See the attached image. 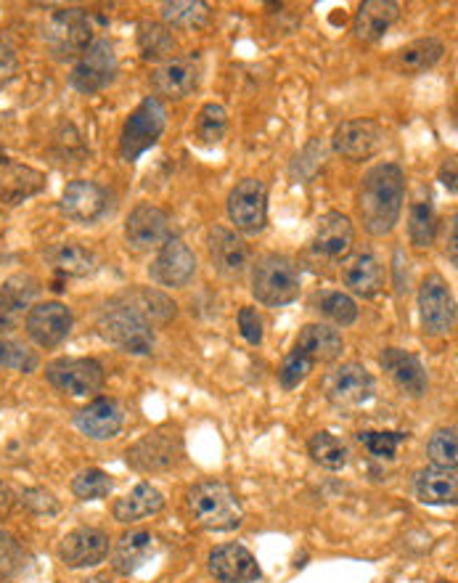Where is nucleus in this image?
Here are the masks:
<instances>
[{"label":"nucleus","mask_w":458,"mask_h":583,"mask_svg":"<svg viewBox=\"0 0 458 583\" xmlns=\"http://www.w3.org/2000/svg\"><path fill=\"white\" fill-rule=\"evenodd\" d=\"M406 202V176L395 162H384L363 176L358 191V212L371 236H387L401 223Z\"/></svg>","instance_id":"nucleus-1"},{"label":"nucleus","mask_w":458,"mask_h":583,"mask_svg":"<svg viewBox=\"0 0 458 583\" xmlns=\"http://www.w3.org/2000/svg\"><path fill=\"white\" fill-rule=\"evenodd\" d=\"M185 507H189L191 520L204 530H236L244 522V509L234 488L217 480L196 483L185 494Z\"/></svg>","instance_id":"nucleus-2"},{"label":"nucleus","mask_w":458,"mask_h":583,"mask_svg":"<svg viewBox=\"0 0 458 583\" xmlns=\"http://www.w3.org/2000/svg\"><path fill=\"white\" fill-rule=\"evenodd\" d=\"M302 278L291 257L287 255H265L257 261L252 271V295L257 303L268 308H281V305L295 303L300 297Z\"/></svg>","instance_id":"nucleus-3"},{"label":"nucleus","mask_w":458,"mask_h":583,"mask_svg":"<svg viewBox=\"0 0 458 583\" xmlns=\"http://www.w3.org/2000/svg\"><path fill=\"white\" fill-rule=\"evenodd\" d=\"M98 331L106 342L125 350L130 356H151L155 353V327L141 314L128 308L125 303L106 305V310L98 318Z\"/></svg>","instance_id":"nucleus-4"},{"label":"nucleus","mask_w":458,"mask_h":583,"mask_svg":"<svg viewBox=\"0 0 458 583\" xmlns=\"http://www.w3.org/2000/svg\"><path fill=\"white\" fill-rule=\"evenodd\" d=\"M164 128H168V112L164 104L157 96L143 98L136 109L130 112V117L125 119L123 136H119V157L125 162H138L146 151L155 149L162 138Z\"/></svg>","instance_id":"nucleus-5"},{"label":"nucleus","mask_w":458,"mask_h":583,"mask_svg":"<svg viewBox=\"0 0 458 583\" xmlns=\"http://www.w3.org/2000/svg\"><path fill=\"white\" fill-rule=\"evenodd\" d=\"M43 40L56 62L79 59L93 43L90 17L83 9H58L43 26Z\"/></svg>","instance_id":"nucleus-6"},{"label":"nucleus","mask_w":458,"mask_h":583,"mask_svg":"<svg viewBox=\"0 0 458 583\" xmlns=\"http://www.w3.org/2000/svg\"><path fill=\"white\" fill-rule=\"evenodd\" d=\"M125 459L136 473L155 475L168 473V469L178 467L183 459V435L178 427H157L151 433H146L141 441H136L125 454Z\"/></svg>","instance_id":"nucleus-7"},{"label":"nucleus","mask_w":458,"mask_h":583,"mask_svg":"<svg viewBox=\"0 0 458 583\" xmlns=\"http://www.w3.org/2000/svg\"><path fill=\"white\" fill-rule=\"evenodd\" d=\"M117 77V53L115 45L106 38L93 40L88 51L77 59L75 70L70 75V85L77 93L93 96V93L109 88Z\"/></svg>","instance_id":"nucleus-8"},{"label":"nucleus","mask_w":458,"mask_h":583,"mask_svg":"<svg viewBox=\"0 0 458 583\" xmlns=\"http://www.w3.org/2000/svg\"><path fill=\"white\" fill-rule=\"evenodd\" d=\"M45 380L58 393L85 398L93 393H102L106 374L104 367L96 358H58L45 367Z\"/></svg>","instance_id":"nucleus-9"},{"label":"nucleus","mask_w":458,"mask_h":583,"mask_svg":"<svg viewBox=\"0 0 458 583\" xmlns=\"http://www.w3.org/2000/svg\"><path fill=\"white\" fill-rule=\"evenodd\" d=\"M228 218L242 234H260L268 223V186L244 178L228 194Z\"/></svg>","instance_id":"nucleus-10"},{"label":"nucleus","mask_w":458,"mask_h":583,"mask_svg":"<svg viewBox=\"0 0 458 583\" xmlns=\"http://www.w3.org/2000/svg\"><path fill=\"white\" fill-rule=\"evenodd\" d=\"M419 314L427 335H448L456 324L454 292L443 276H427L419 287Z\"/></svg>","instance_id":"nucleus-11"},{"label":"nucleus","mask_w":458,"mask_h":583,"mask_svg":"<svg viewBox=\"0 0 458 583\" xmlns=\"http://www.w3.org/2000/svg\"><path fill=\"white\" fill-rule=\"evenodd\" d=\"M125 239L136 252H149L162 247L172 239L170 215L157 204H138L125 221Z\"/></svg>","instance_id":"nucleus-12"},{"label":"nucleus","mask_w":458,"mask_h":583,"mask_svg":"<svg viewBox=\"0 0 458 583\" xmlns=\"http://www.w3.org/2000/svg\"><path fill=\"white\" fill-rule=\"evenodd\" d=\"M384 138L382 125L376 119L361 117V119H344L342 125H337L334 138V151L350 162H361V159L374 157L380 151Z\"/></svg>","instance_id":"nucleus-13"},{"label":"nucleus","mask_w":458,"mask_h":583,"mask_svg":"<svg viewBox=\"0 0 458 583\" xmlns=\"http://www.w3.org/2000/svg\"><path fill=\"white\" fill-rule=\"evenodd\" d=\"M149 274L157 284H162V287H185L196 274L194 250H191L183 239L172 236L170 242H164L162 247H159V255L155 257V263H151Z\"/></svg>","instance_id":"nucleus-14"},{"label":"nucleus","mask_w":458,"mask_h":583,"mask_svg":"<svg viewBox=\"0 0 458 583\" xmlns=\"http://www.w3.org/2000/svg\"><path fill=\"white\" fill-rule=\"evenodd\" d=\"M26 335L35 340L40 348H56L72 331V310L64 303H38L32 305L24 318Z\"/></svg>","instance_id":"nucleus-15"},{"label":"nucleus","mask_w":458,"mask_h":583,"mask_svg":"<svg viewBox=\"0 0 458 583\" xmlns=\"http://www.w3.org/2000/svg\"><path fill=\"white\" fill-rule=\"evenodd\" d=\"M111 541L102 528H75L72 533L64 536L62 547H58V556L66 568L83 570L96 568L109 556Z\"/></svg>","instance_id":"nucleus-16"},{"label":"nucleus","mask_w":458,"mask_h":583,"mask_svg":"<svg viewBox=\"0 0 458 583\" xmlns=\"http://www.w3.org/2000/svg\"><path fill=\"white\" fill-rule=\"evenodd\" d=\"M106 210H109V194H106L102 183L77 178V181H70L64 186L62 212L72 223L90 225L98 218H104Z\"/></svg>","instance_id":"nucleus-17"},{"label":"nucleus","mask_w":458,"mask_h":583,"mask_svg":"<svg viewBox=\"0 0 458 583\" xmlns=\"http://www.w3.org/2000/svg\"><path fill=\"white\" fill-rule=\"evenodd\" d=\"M327 395L334 406L358 409L374 395V377L363 363H342L327 382Z\"/></svg>","instance_id":"nucleus-18"},{"label":"nucleus","mask_w":458,"mask_h":583,"mask_svg":"<svg viewBox=\"0 0 458 583\" xmlns=\"http://www.w3.org/2000/svg\"><path fill=\"white\" fill-rule=\"evenodd\" d=\"M207 568L221 583H255L263 579L255 554L242 543H223L212 549Z\"/></svg>","instance_id":"nucleus-19"},{"label":"nucleus","mask_w":458,"mask_h":583,"mask_svg":"<svg viewBox=\"0 0 458 583\" xmlns=\"http://www.w3.org/2000/svg\"><path fill=\"white\" fill-rule=\"evenodd\" d=\"M202 80V66L191 56H172L164 64H159L151 75V88L157 96L164 98H185L199 88Z\"/></svg>","instance_id":"nucleus-20"},{"label":"nucleus","mask_w":458,"mask_h":583,"mask_svg":"<svg viewBox=\"0 0 458 583\" xmlns=\"http://www.w3.org/2000/svg\"><path fill=\"white\" fill-rule=\"evenodd\" d=\"M125 414L117 401L111 398H93L88 406H83L75 414V427L90 441H111L123 430Z\"/></svg>","instance_id":"nucleus-21"},{"label":"nucleus","mask_w":458,"mask_h":583,"mask_svg":"<svg viewBox=\"0 0 458 583\" xmlns=\"http://www.w3.org/2000/svg\"><path fill=\"white\" fill-rule=\"evenodd\" d=\"M38 278L35 276H11L9 282L0 289V331H11L17 329L19 324L24 321L26 314H30L32 300L38 295Z\"/></svg>","instance_id":"nucleus-22"},{"label":"nucleus","mask_w":458,"mask_h":583,"mask_svg":"<svg viewBox=\"0 0 458 583\" xmlns=\"http://www.w3.org/2000/svg\"><path fill=\"white\" fill-rule=\"evenodd\" d=\"M380 363H382V369L387 371L390 380H393L403 393H408L411 398H422L424 393H427V388H429L427 371H424L422 361L414 353H408V350H401V348H387L380 356Z\"/></svg>","instance_id":"nucleus-23"},{"label":"nucleus","mask_w":458,"mask_h":583,"mask_svg":"<svg viewBox=\"0 0 458 583\" xmlns=\"http://www.w3.org/2000/svg\"><path fill=\"white\" fill-rule=\"evenodd\" d=\"M355 231L348 215L342 212H327V215L318 221L313 247L318 255H323L327 261H344V257L353 252Z\"/></svg>","instance_id":"nucleus-24"},{"label":"nucleus","mask_w":458,"mask_h":583,"mask_svg":"<svg viewBox=\"0 0 458 583\" xmlns=\"http://www.w3.org/2000/svg\"><path fill=\"white\" fill-rule=\"evenodd\" d=\"M210 257L212 265H215L223 276L236 278L247 271L249 247L242 236L234 234V231L223 229V225H215V229L210 231Z\"/></svg>","instance_id":"nucleus-25"},{"label":"nucleus","mask_w":458,"mask_h":583,"mask_svg":"<svg viewBox=\"0 0 458 583\" xmlns=\"http://www.w3.org/2000/svg\"><path fill=\"white\" fill-rule=\"evenodd\" d=\"M342 284L358 297H376L384 289L382 263L371 252H358L342 265Z\"/></svg>","instance_id":"nucleus-26"},{"label":"nucleus","mask_w":458,"mask_h":583,"mask_svg":"<svg viewBox=\"0 0 458 583\" xmlns=\"http://www.w3.org/2000/svg\"><path fill=\"white\" fill-rule=\"evenodd\" d=\"M397 17H401V6L393 0H366L355 13V38L363 43H380L390 26L397 22Z\"/></svg>","instance_id":"nucleus-27"},{"label":"nucleus","mask_w":458,"mask_h":583,"mask_svg":"<svg viewBox=\"0 0 458 583\" xmlns=\"http://www.w3.org/2000/svg\"><path fill=\"white\" fill-rule=\"evenodd\" d=\"M414 494L422 504H433V507H454L458 496L456 469H446V467L419 469L414 477Z\"/></svg>","instance_id":"nucleus-28"},{"label":"nucleus","mask_w":458,"mask_h":583,"mask_svg":"<svg viewBox=\"0 0 458 583\" xmlns=\"http://www.w3.org/2000/svg\"><path fill=\"white\" fill-rule=\"evenodd\" d=\"M45 189L43 172L17 162H0V199L6 204H22L24 199L40 194Z\"/></svg>","instance_id":"nucleus-29"},{"label":"nucleus","mask_w":458,"mask_h":583,"mask_svg":"<svg viewBox=\"0 0 458 583\" xmlns=\"http://www.w3.org/2000/svg\"><path fill=\"white\" fill-rule=\"evenodd\" d=\"M164 509V496L162 490L151 483H138L130 494H125L123 499L115 501L111 507V515H115L117 522H138L146 520V517H155Z\"/></svg>","instance_id":"nucleus-30"},{"label":"nucleus","mask_w":458,"mask_h":583,"mask_svg":"<svg viewBox=\"0 0 458 583\" xmlns=\"http://www.w3.org/2000/svg\"><path fill=\"white\" fill-rule=\"evenodd\" d=\"M151 554H155V536L141 528L128 530V533L119 536L115 556H111V568L119 575H132L151 560Z\"/></svg>","instance_id":"nucleus-31"},{"label":"nucleus","mask_w":458,"mask_h":583,"mask_svg":"<svg viewBox=\"0 0 458 583\" xmlns=\"http://www.w3.org/2000/svg\"><path fill=\"white\" fill-rule=\"evenodd\" d=\"M443 53H446L443 40L419 38V40H414V43L403 45L401 51H395L393 70L397 72V75H406V77L422 75V72L433 70V66L440 62Z\"/></svg>","instance_id":"nucleus-32"},{"label":"nucleus","mask_w":458,"mask_h":583,"mask_svg":"<svg viewBox=\"0 0 458 583\" xmlns=\"http://www.w3.org/2000/svg\"><path fill=\"white\" fill-rule=\"evenodd\" d=\"M342 335L327 324H308L297 337L295 350L308 356L313 363H331L342 356Z\"/></svg>","instance_id":"nucleus-33"},{"label":"nucleus","mask_w":458,"mask_h":583,"mask_svg":"<svg viewBox=\"0 0 458 583\" xmlns=\"http://www.w3.org/2000/svg\"><path fill=\"white\" fill-rule=\"evenodd\" d=\"M45 261L58 276L85 278L96 271V255L77 242H62L45 250Z\"/></svg>","instance_id":"nucleus-34"},{"label":"nucleus","mask_w":458,"mask_h":583,"mask_svg":"<svg viewBox=\"0 0 458 583\" xmlns=\"http://www.w3.org/2000/svg\"><path fill=\"white\" fill-rule=\"evenodd\" d=\"M119 303H125L128 308L136 310V314H141L151 327H164V324H170L178 314L175 303L157 289H132L128 295L119 297Z\"/></svg>","instance_id":"nucleus-35"},{"label":"nucleus","mask_w":458,"mask_h":583,"mask_svg":"<svg viewBox=\"0 0 458 583\" xmlns=\"http://www.w3.org/2000/svg\"><path fill=\"white\" fill-rule=\"evenodd\" d=\"M175 38L172 30L157 22H141L138 24V51L146 62H168L175 53Z\"/></svg>","instance_id":"nucleus-36"},{"label":"nucleus","mask_w":458,"mask_h":583,"mask_svg":"<svg viewBox=\"0 0 458 583\" xmlns=\"http://www.w3.org/2000/svg\"><path fill=\"white\" fill-rule=\"evenodd\" d=\"M164 26L172 30H202L210 22V6L202 0H175V3H162Z\"/></svg>","instance_id":"nucleus-37"},{"label":"nucleus","mask_w":458,"mask_h":583,"mask_svg":"<svg viewBox=\"0 0 458 583\" xmlns=\"http://www.w3.org/2000/svg\"><path fill=\"white\" fill-rule=\"evenodd\" d=\"M408 236L414 247H433L435 236H437V212L433 199H416L411 204V215H408Z\"/></svg>","instance_id":"nucleus-38"},{"label":"nucleus","mask_w":458,"mask_h":583,"mask_svg":"<svg viewBox=\"0 0 458 583\" xmlns=\"http://www.w3.org/2000/svg\"><path fill=\"white\" fill-rule=\"evenodd\" d=\"M308 454L313 456L316 464H321L323 469H331V473H337V469L348 464V446L331 433H316L310 437Z\"/></svg>","instance_id":"nucleus-39"},{"label":"nucleus","mask_w":458,"mask_h":583,"mask_svg":"<svg viewBox=\"0 0 458 583\" xmlns=\"http://www.w3.org/2000/svg\"><path fill=\"white\" fill-rule=\"evenodd\" d=\"M194 132L199 144L204 146L221 144L225 132H228V112H225L221 104H204L196 115Z\"/></svg>","instance_id":"nucleus-40"},{"label":"nucleus","mask_w":458,"mask_h":583,"mask_svg":"<svg viewBox=\"0 0 458 583\" xmlns=\"http://www.w3.org/2000/svg\"><path fill=\"white\" fill-rule=\"evenodd\" d=\"M111 488H115L111 477L98 467L83 469V473H77L75 480H72V494H75L79 501L106 499V496L111 494Z\"/></svg>","instance_id":"nucleus-41"},{"label":"nucleus","mask_w":458,"mask_h":583,"mask_svg":"<svg viewBox=\"0 0 458 583\" xmlns=\"http://www.w3.org/2000/svg\"><path fill=\"white\" fill-rule=\"evenodd\" d=\"M38 363L40 361L35 350H30L24 342L13 340V337L0 331V369H13L30 374V371L38 369Z\"/></svg>","instance_id":"nucleus-42"},{"label":"nucleus","mask_w":458,"mask_h":583,"mask_svg":"<svg viewBox=\"0 0 458 583\" xmlns=\"http://www.w3.org/2000/svg\"><path fill=\"white\" fill-rule=\"evenodd\" d=\"M427 456L433 459V467L456 469V462H458L456 430L454 427L435 430L433 437H429V443H427Z\"/></svg>","instance_id":"nucleus-43"},{"label":"nucleus","mask_w":458,"mask_h":583,"mask_svg":"<svg viewBox=\"0 0 458 583\" xmlns=\"http://www.w3.org/2000/svg\"><path fill=\"white\" fill-rule=\"evenodd\" d=\"M318 310H321L329 321H334L337 327H350L358 318V305L353 297L344 295V292H329V295H323L321 303H318Z\"/></svg>","instance_id":"nucleus-44"},{"label":"nucleus","mask_w":458,"mask_h":583,"mask_svg":"<svg viewBox=\"0 0 458 583\" xmlns=\"http://www.w3.org/2000/svg\"><path fill=\"white\" fill-rule=\"evenodd\" d=\"M316 363L310 361L308 356H302L300 350H291V353L284 358L281 369H278V382H281L284 390H295L308 380V374L313 371Z\"/></svg>","instance_id":"nucleus-45"},{"label":"nucleus","mask_w":458,"mask_h":583,"mask_svg":"<svg viewBox=\"0 0 458 583\" xmlns=\"http://www.w3.org/2000/svg\"><path fill=\"white\" fill-rule=\"evenodd\" d=\"M24 560H26V554H24L22 543L13 539L11 533L0 530V583L11 581L13 575L24 568Z\"/></svg>","instance_id":"nucleus-46"},{"label":"nucleus","mask_w":458,"mask_h":583,"mask_svg":"<svg viewBox=\"0 0 458 583\" xmlns=\"http://www.w3.org/2000/svg\"><path fill=\"white\" fill-rule=\"evenodd\" d=\"M358 441L369 448V454L380 456V459H393L397 446L403 441H408L406 433H374V430H366V433L358 435Z\"/></svg>","instance_id":"nucleus-47"},{"label":"nucleus","mask_w":458,"mask_h":583,"mask_svg":"<svg viewBox=\"0 0 458 583\" xmlns=\"http://www.w3.org/2000/svg\"><path fill=\"white\" fill-rule=\"evenodd\" d=\"M22 504L26 509H30V512H35V515H56L58 512V501H56V496L51 494V490H45V488H26L22 490Z\"/></svg>","instance_id":"nucleus-48"},{"label":"nucleus","mask_w":458,"mask_h":583,"mask_svg":"<svg viewBox=\"0 0 458 583\" xmlns=\"http://www.w3.org/2000/svg\"><path fill=\"white\" fill-rule=\"evenodd\" d=\"M238 329H242V337L249 344H260L263 342V318L257 314V308H242L238 310Z\"/></svg>","instance_id":"nucleus-49"},{"label":"nucleus","mask_w":458,"mask_h":583,"mask_svg":"<svg viewBox=\"0 0 458 583\" xmlns=\"http://www.w3.org/2000/svg\"><path fill=\"white\" fill-rule=\"evenodd\" d=\"M17 70H19L17 51H13L9 43H3V40H0V88H3V85H9L11 80L17 77Z\"/></svg>","instance_id":"nucleus-50"},{"label":"nucleus","mask_w":458,"mask_h":583,"mask_svg":"<svg viewBox=\"0 0 458 583\" xmlns=\"http://www.w3.org/2000/svg\"><path fill=\"white\" fill-rule=\"evenodd\" d=\"M440 181H443V186H446V189L450 191V194H456V162H454V159H450V162L443 165V170H440Z\"/></svg>","instance_id":"nucleus-51"},{"label":"nucleus","mask_w":458,"mask_h":583,"mask_svg":"<svg viewBox=\"0 0 458 583\" xmlns=\"http://www.w3.org/2000/svg\"><path fill=\"white\" fill-rule=\"evenodd\" d=\"M11 504H13V496H11L9 486H3V483H0V517L11 512Z\"/></svg>","instance_id":"nucleus-52"},{"label":"nucleus","mask_w":458,"mask_h":583,"mask_svg":"<svg viewBox=\"0 0 458 583\" xmlns=\"http://www.w3.org/2000/svg\"><path fill=\"white\" fill-rule=\"evenodd\" d=\"M458 225H456V218L454 221H450V239H448V257H450V263H458V252H456V239H458Z\"/></svg>","instance_id":"nucleus-53"},{"label":"nucleus","mask_w":458,"mask_h":583,"mask_svg":"<svg viewBox=\"0 0 458 583\" xmlns=\"http://www.w3.org/2000/svg\"><path fill=\"white\" fill-rule=\"evenodd\" d=\"M88 583H111L109 579H102V575H98V579H90Z\"/></svg>","instance_id":"nucleus-54"},{"label":"nucleus","mask_w":458,"mask_h":583,"mask_svg":"<svg viewBox=\"0 0 458 583\" xmlns=\"http://www.w3.org/2000/svg\"><path fill=\"white\" fill-rule=\"evenodd\" d=\"M440 583H454V581H440Z\"/></svg>","instance_id":"nucleus-55"}]
</instances>
